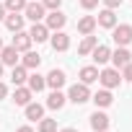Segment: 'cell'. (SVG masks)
<instances>
[{"mask_svg": "<svg viewBox=\"0 0 132 132\" xmlns=\"http://www.w3.org/2000/svg\"><path fill=\"white\" fill-rule=\"evenodd\" d=\"M68 98H70L73 104H86V101H91V91H88L86 83H75V86H70Z\"/></svg>", "mask_w": 132, "mask_h": 132, "instance_id": "6da1fadb", "label": "cell"}, {"mask_svg": "<svg viewBox=\"0 0 132 132\" xmlns=\"http://www.w3.org/2000/svg\"><path fill=\"white\" fill-rule=\"evenodd\" d=\"M111 39L117 42V47H127V44L132 42V26H129V23L114 26V29H111Z\"/></svg>", "mask_w": 132, "mask_h": 132, "instance_id": "7a4b0ae2", "label": "cell"}, {"mask_svg": "<svg viewBox=\"0 0 132 132\" xmlns=\"http://www.w3.org/2000/svg\"><path fill=\"white\" fill-rule=\"evenodd\" d=\"M98 80H101L104 88H117V86L122 83V75H119L117 68H106L104 73H98Z\"/></svg>", "mask_w": 132, "mask_h": 132, "instance_id": "3957f363", "label": "cell"}, {"mask_svg": "<svg viewBox=\"0 0 132 132\" xmlns=\"http://www.w3.org/2000/svg\"><path fill=\"white\" fill-rule=\"evenodd\" d=\"M29 36H31V42H36V44H42V42H47L49 39V29L44 26V23H34L31 26V31H29Z\"/></svg>", "mask_w": 132, "mask_h": 132, "instance_id": "277c9868", "label": "cell"}, {"mask_svg": "<svg viewBox=\"0 0 132 132\" xmlns=\"http://www.w3.org/2000/svg\"><path fill=\"white\" fill-rule=\"evenodd\" d=\"M109 60L114 62V68L119 70V68H124V65H127V62H132V54H129V52H127L124 47H119L117 52H111V57H109Z\"/></svg>", "mask_w": 132, "mask_h": 132, "instance_id": "5b68a950", "label": "cell"}, {"mask_svg": "<svg viewBox=\"0 0 132 132\" xmlns=\"http://www.w3.org/2000/svg\"><path fill=\"white\" fill-rule=\"evenodd\" d=\"M65 21H68V18H65V13H60V11H52L49 16H47V29H52V31H60L62 26H65Z\"/></svg>", "mask_w": 132, "mask_h": 132, "instance_id": "8992f818", "label": "cell"}, {"mask_svg": "<svg viewBox=\"0 0 132 132\" xmlns=\"http://www.w3.org/2000/svg\"><path fill=\"white\" fill-rule=\"evenodd\" d=\"M23 13H26V18H31V21L36 23V21L44 18V5H42V3H26Z\"/></svg>", "mask_w": 132, "mask_h": 132, "instance_id": "52a82bcc", "label": "cell"}, {"mask_svg": "<svg viewBox=\"0 0 132 132\" xmlns=\"http://www.w3.org/2000/svg\"><path fill=\"white\" fill-rule=\"evenodd\" d=\"M96 23L104 26V29H114V26H117V16H114V11H111V8H104V11L98 13Z\"/></svg>", "mask_w": 132, "mask_h": 132, "instance_id": "ba28073f", "label": "cell"}, {"mask_svg": "<svg viewBox=\"0 0 132 132\" xmlns=\"http://www.w3.org/2000/svg\"><path fill=\"white\" fill-rule=\"evenodd\" d=\"M13 47L18 49V52H29V47H31V36L21 29V31H16V36H13Z\"/></svg>", "mask_w": 132, "mask_h": 132, "instance_id": "9c48e42d", "label": "cell"}, {"mask_svg": "<svg viewBox=\"0 0 132 132\" xmlns=\"http://www.w3.org/2000/svg\"><path fill=\"white\" fill-rule=\"evenodd\" d=\"M44 80H47V86H49V88H54V91H57V88H62V86H65V73L54 68V70H49V75H47Z\"/></svg>", "mask_w": 132, "mask_h": 132, "instance_id": "30bf717a", "label": "cell"}, {"mask_svg": "<svg viewBox=\"0 0 132 132\" xmlns=\"http://www.w3.org/2000/svg\"><path fill=\"white\" fill-rule=\"evenodd\" d=\"M68 47H70V36L65 34V31H57V34L52 36V49H54V52H65Z\"/></svg>", "mask_w": 132, "mask_h": 132, "instance_id": "8fae6325", "label": "cell"}, {"mask_svg": "<svg viewBox=\"0 0 132 132\" xmlns=\"http://www.w3.org/2000/svg\"><path fill=\"white\" fill-rule=\"evenodd\" d=\"M0 62L3 65H16L18 62V49L11 44V47H3L0 49Z\"/></svg>", "mask_w": 132, "mask_h": 132, "instance_id": "7c38bea8", "label": "cell"}, {"mask_svg": "<svg viewBox=\"0 0 132 132\" xmlns=\"http://www.w3.org/2000/svg\"><path fill=\"white\" fill-rule=\"evenodd\" d=\"M91 54H93V62H96V65H104V62H109L111 49H109V47H104V44H96Z\"/></svg>", "mask_w": 132, "mask_h": 132, "instance_id": "4fadbf2b", "label": "cell"}, {"mask_svg": "<svg viewBox=\"0 0 132 132\" xmlns=\"http://www.w3.org/2000/svg\"><path fill=\"white\" fill-rule=\"evenodd\" d=\"M91 127L98 129V132L109 129V117H106L104 111H93V114H91Z\"/></svg>", "mask_w": 132, "mask_h": 132, "instance_id": "5bb4252c", "label": "cell"}, {"mask_svg": "<svg viewBox=\"0 0 132 132\" xmlns=\"http://www.w3.org/2000/svg\"><path fill=\"white\" fill-rule=\"evenodd\" d=\"M98 80V68H93V65H88V68H80V83L91 86Z\"/></svg>", "mask_w": 132, "mask_h": 132, "instance_id": "9a60e30c", "label": "cell"}, {"mask_svg": "<svg viewBox=\"0 0 132 132\" xmlns=\"http://www.w3.org/2000/svg\"><path fill=\"white\" fill-rule=\"evenodd\" d=\"M65 101H68V96H65V93H60V88H57V91H52V93H49V98H47V106L60 111V109L65 106Z\"/></svg>", "mask_w": 132, "mask_h": 132, "instance_id": "2e32d148", "label": "cell"}, {"mask_svg": "<svg viewBox=\"0 0 132 132\" xmlns=\"http://www.w3.org/2000/svg\"><path fill=\"white\" fill-rule=\"evenodd\" d=\"M13 101L16 106H26L31 101V88H23V86H16V93H13Z\"/></svg>", "mask_w": 132, "mask_h": 132, "instance_id": "e0dca14e", "label": "cell"}, {"mask_svg": "<svg viewBox=\"0 0 132 132\" xmlns=\"http://www.w3.org/2000/svg\"><path fill=\"white\" fill-rule=\"evenodd\" d=\"M11 80H13V86H23V83L29 80V73H26V68H23V65H13Z\"/></svg>", "mask_w": 132, "mask_h": 132, "instance_id": "ac0fdd59", "label": "cell"}, {"mask_svg": "<svg viewBox=\"0 0 132 132\" xmlns=\"http://www.w3.org/2000/svg\"><path fill=\"white\" fill-rule=\"evenodd\" d=\"M3 21H5V26H8V29H11L13 34L23 29V16H18V13H8V16H5Z\"/></svg>", "mask_w": 132, "mask_h": 132, "instance_id": "d6986e66", "label": "cell"}, {"mask_svg": "<svg viewBox=\"0 0 132 132\" xmlns=\"http://www.w3.org/2000/svg\"><path fill=\"white\" fill-rule=\"evenodd\" d=\"M91 98H93V104H96V106H101V109H104V106H111V101H114V96H111V91H109V88L98 91V93H96V96H91Z\"/></svg>", "mask_w": 132, "mask_h": 132, "instance_id": "ffe728a7", "label": "cell"}, {"mask_svg": "<svg viewBox=\"0 0 132 132\" xmlns=\"http://www.w3.org/2000/svg\"><path fill=\"white\" fill-rule=\"evenodd\" d=\"M42 117H44V106H42V104H31V101H29V104H26V119L39 122Z\"/></svg>", "mask_w": 132, "mask_h": 132, "instance_id": "44dd1931", "label": "cell"}, {"mask_svg": "<svg viewBox=\"0 0 132 132\" xmlns=\"http://www.w3.org/2000/svg\"><path fill=\"white\" fill-rule=\"evenodd\" d=\"M93 29H96V18L93 16H83L78 21V31L80 34H93Z\"/></svg>", "mask_w": 132, "mask_h": 132, "instance_id": "7402d4cb", "label": "cell"}, {"mask_svg": "<svg viewBox=\"0 0 132 132\" xmlns=\"http://www.w3.org/2000/svg\"><path fill=\"white\" fill-rule=\"evenodd\" d=\"M96 44H98V42H96V36H91V34H86V39H83V42L78 44V54H91Z\"/></svg>", "mask_w": 132, "mask_h": 132, "instance_id": "603a6c76", "label": "cell"}, {"mask_svg": "<svg viewBox=\"0 0 132 132\" xmlns=\"http://www.w3.org/2000/svg\"><path fill=\"white\" fill-rule=\"evenodd\" d=\"M39 62H42V57L36 54V52H23V68L26 70H34V68H39Z\"/></svg>", "mask_w": 132, "mask_h": 132, "instance_id": "cb8c5ba5", "label": "cell"}, {"mask_svg": "<svg viewBox=\"0 0 132 132\" xmlns=\"http://www.w3.org/2000/svg\"><path fill=\"white\" fill-rule=\"evenodd\" d=\"M44 86H47V80H44V75H39V73H34V75H29V88H31V93L36 91H44Z\"/></svg>", "mask_w": 132, "mask_h": 132, "instance_id": "d4e9b609", "label": "cell"}, {"mask_svg": "<svg viewBox=\"0 0 132 132\" xmlns=\"http://www.w3.org/2000/svg\"><path fill=\"white\" fill-rule=\"evenodd\" d=\"M26 8V0H5V11L8 13H18Z\"/></svg>", "mask_w": 132, "mask_h": 132, "instance_id": "484cf974", "label": "cell"}, {"mask_svg": "<svg viewBox=\"0 0 132 132\" xmlns=\"http://www.w3.org/2000/svg\"><path fill=\"white\" fill-rule=\"evenodd\" d=\"M39 132H57V122L54 119H39Z\"/></svg>", "mask_w": 132, "mask_h": 132, "instance_id": "4316f807", "label": "cell"}, {"mask_svg": "<svg viewBox=\"0 0 132 132\" xmlns=\"http://www.w3.org/2000/svg\"><path fill=\"white\" fill-rule=\"evenodd\" d=\"M60 3H62V0H42V5L49 8V11H60Z\"/></svg>", "mask_w": 132, "mask_h": 132, "instance_id": "83f0119b", "label": "cell"}, {"mask_svg": "<svg viewBox=\"0 0 132 132\" xmlns=\"http://www.w3.org/2000/svg\"><path fill=\"white\" fill-rule=\"evenodd\" d=\"M122 78L132 83V62H127V65H124V68H122Z\"/></svg>", "mask_w": 132, "mask_h": 132, "instance_id": "f1b7e54d", "label": "cell"}, {"mask_svg": "<svg viewBox=\"0 0 132 132\" xmlns=\"http://www.w3.org/2000/svg\"><path fill=\"white\" fill-rule=\"evenodd\" d=\"M80 5H83L86 11H91V8H96V5H98V0H80Z\"/></svg>", "mask_w": 132, "mask_h": 132, "instance_id": "f546056e", "label": "cell"}, {"mask_svg": "<svg viewBox=\"0 0 132 132\" xmlns=\"http://www.w3.org/2000/svg\"><path fill=\"white\" fill-rule=\"evenodd\" d=\"M104 5L114 11V8H119V5H122V0H104Z\"/></svg>", "mask_w": 132, "mask_h": 132, "instance_id": "4dcf8cb0", "label": "cell"}, {"mask_svg": "<svg viewBox=\"0 0 132 132\" xmlns=\"http://www.w3.org/2000/svg\"><path fill=\"white\" fill-rule=\"evenodd\" d=\"M5 96H8V88H5V83H0V101H3Z\"/></svg>", "mask_w": 132, "mask_h": 132, "instance_id": "1f68e13d", "label": "cell"}, {"mask_svg": "<svg viewBox=\"0 0 132 132\" xmlns=\"http://www.w3.org/2000/svg\"><path fill=\"white\" fill-rule=\"evenodd\" d=\"M5 13H8V11H5V5H3V3H0V21H3V18H5Z\"/></svg>", "mask_w": 132, "mask_h": 132, "instance_id": "d6a6232c", "label": "cell"}, {"mask_svg": "<svg viewBox=\"0 0 132 132\" xmlns=\"http://www.w3.org/2000/svg\"><path fill=\"white\" fill-rule=\"evenodd\" d=\"M16 132H34V129H31V127H18Z\"/></svg>", "mask_w": 132, "mask_h": 132, "instance_id": "836d02e7", "label": "cell"}, {"mask_svg": "<svg viewBox=\"0 0 132 132\" xmlns=\"http://www.w3.org/2000/svg\"><path fill=\"white\" fill-rule=\"evenodd\" d=\"M60 132H78V129H73V127H68V129H60Z\"/></svg>", "mask_w": 132, "mask_h": 132, "instance_id": "e575fe53", "label": "cell"}, {"mask_svg": "<svg viewBox=\"0 0 132 132\" xmlns=\"http://www.w3.org/2000/svg\"><path fill=\"white\" fill-rule=\"evenodd\" d=\"M0 75H3V62H0Z\"/></svg>", "mask_w": 132, "mask_h": 132, "instance_id": "d590c367", "label": "cell"}, {"mask_svg": "<svg viewBox=\"0 0 132 132\" xmlns=\"http://www.w3.org/2000/svg\"><path fill=\"white\" fill-rule=\"evenodd\" d=\"M0 49H3V42H0Z\"/></svg>", "mask_w": 132, "mask_h": 132, "instance_id": "8d00e7d4", "label": "cell"}, {"mask_svg": "<svg viewBox=\"0 0 132 132\" xmlns=\"http://www.w3.org/2000/svg\"><path fill=\"white\" fill-rule=\"evenodd\" d=\"M104 132H109V129H104Z\"/></svg>", "mask_w": 132, "mask_h": 132, "instance_id": "74e56055", "label": "cell"}]
</instances>
